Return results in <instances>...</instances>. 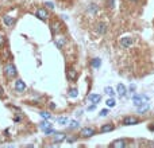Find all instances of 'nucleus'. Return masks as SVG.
I'll return each mask as SVG.
<instances>
[{
	"mask_svg": "<svg viewBox=\"0 0 154 148\" xmlns=\"http://www.w3.org/2000/svg\"><path fill=\"white\" fill-rule=\"evenodd\" d=\"M78 127H80V123H78V121H76V120H73V121H71V123H69V129H72V131H73V129H77Z\"/></svg>",
	"mask_w": 154,
	"mask_h": 148,
	"instance_id": "a878e982",
	"label": "nucleus"
},
{
	"mask_svg": "<svg viewBox=\"0 0 154 148\" xmlns=\"http://www.w3.org/2000/svg\"><path fill=\"white\" fill-rule=\"evenodd\" d=\"M88 100L91 101V102H92V104H99L100 101H101V96L100 94H97V93H92V94L89 96V97H88Z\"/></svg>",
	"mask_w": 154,
	"mask_h": 148,
	"instance_id": "4468645a",
	"label": "nucleus"
},
{
	"mask_svg": "<svg viewBox=\"0 0 154 148\" xmlns=\"http://www.w3.org/2000/svg\"><path fill=\"white\" fill-rule=\"evenodd\" d=\"M106 105H107V107H108V108H114V107H115V105H116V101L114 100L112 97H109L108 100L106 101Z\"/></svg>",
	"mask_w": 154,
	"mask_h": 148,
	"instance_id": "b1692460",
	"label": "nucleus"
},
{
	"mask_svg": "<svg viewBox=\"0 0 154 148\" xmlns=\"http://www.w3.org/2000/svg\"><path fill=\"white\" fill-rule=\"evenodd\" d=\"M116 92H118V94L120 96V97H124L126 93H127V89H126V86L123 85V84H118V86H116Z\"/></svg>",
	"mask_w": 154,
	"mask_h": 148,
	"instance_id": "dca6fc26",
	"label": "nucleus"
},
{
	"mask_svg": "<svg viewBox=\"0 0 154 148\" xmlns=\"http://www.w3.org/2000/svg\"><path fill=\"white\" fill-rule=\"evenodd\" d=\"M108 113H109V110H108V109H103V110H100V113H99V114H100L101 117H106Z\"/></svg>",
	"mask_w": 154,
	"mask_h": 148,
	"instance_id": "7c9ffc66",
	"label": "nucleus"
},
{
	"mask_svg": "<svg viewBox=\"0 0 154 148\" xmlns=\"http://www.w3.org/2000/svg\"><path fill=\"white\" fill-rule=\"evenodd\" d=\"M95 31L99 35H104L107 31H108V24L106 22H99L96 26H95Z\"/></svg>",
	"mask_w": 154,
	"mask_h": 148,
	"instance_id": "39448f33",
	"label": "nucleus"
},
{
	"mask_svg": "<svg viewBox=\"0 0 154 148\" xmlns=\"http://www.w3.org/2000/svg\"><path fill=\"white\" fill-rule=\"evenodd\" d=\"M132 44H134V41H132L131 36H123V38H120V41H119V46H120V49H131Z\"/></svg>",
	"mask_w": 154,
	"mask_h": 148,
	"instance_id": "f03ea898",
	"label": "nucleus"
},
{
	"mask_svg": "<svg viewBox=\"0 0 154 148\" xmlns=\"http://www.w3.org/2000/svg\"><path fill=\"white\" fill-rule=\"evenodd\" d=\"M55 132H57V131H55V129H53V128H51V127H50V128H47V129H45V135H54V133Z\"/></svg>",
	"mask_w": 154,
	"mask_h": 148,
	"instance_id": "c85d7f7f",
	"label": "nucleus"
},
{
	"mask_svg": "<svg viewBox=\"0 0 154 148\" xmlns=\"http://www.w3.org/2000/svg\"><path fill=\"white\" fill-rule=\"evenodd\" d=\"M3 93H4V90H3V88H1V85H0V96H3Z\"/></svg>",
	"mask_w": 154,
	"mask_h": 148,
	"instance_id": "72a5a7b5",
	"label": "nucleus"
},
{
	"mask_svg": "<svg viewBox=\"0 0 154 148\" xmlns=\"http://www.w3.org/2000/svg\"><path fill=\"white\" fill-rule=\"evenodd\" d=\"M14 88H15V90L18 92V93H23V92L27 89V85L24 84V81H23V79H16Z\"/></svg>",
	"mask_w": 154,
	"mask_h": 148,
	"instance_id": "0eeeda50",
	"label": "nucleus"
},
{
	"mask_svg": "<svg viewBox=\"0 0 154 148\" xmlns=\"http://www.w3.org/2000/svg\"><path fill=\"white\" fill-rule=\"evenodd\" d=\"M65 139H66V135H65V133L55 132L54 135H53V142H54V144H60L61 142H64Z\"/></svg>",
	"mask_w": 154,
	"mask_h": 148,
	"instance_id": "1a4fd4ad",
	"label": "nucleus"
},
{
	"mask_svg": "<svg viewBox=\"0 0 154 148\" xmlns=\"http://www.w3.org/2000/svg\"><path fill=\"white\" fill-rule=\"evenodd\" d=\"M104 93H106L107 96H109V97H114V96H115V90H114L111 86H106V88H104Z\"/></svg>",
	"mask_w": 154,
	"mask_h": 148,
	"instance_id": "4be33fe9",
	"label": "nucleus"
},
{
	"mask_svg": "<svg viewBox=\"0 0 154 148\" xmlns=\"http://www.w3.org/2000/svg\"><path fill=\"white\" fill-rule=\"evenodd\" d=\"M138 123H139V120L132 116H126L122 120V125H135V124H138Z\"/></svg>",
	"mask_w": 154,
	"mask_h": 148,
	"instance_id": "6e6552de",
	"label": "nucleus"
},
{
	"mask_svg": "<svg viewBox=\"0 0 154 148\" xmlns=\"http://www.w3.org/2000/svg\"><path fill=\"white\" fill-rule=\"evenodd\" d=\"M39 116H41L43 120H51V113H49V112H41Z\"/></svg>",
	"mask_w": 154,
	"mask_h": 148,
	"instance_id": "bb28decb",
	"label": "nucleus"
},
{
	"mask_svg": "<svg viewBox=\"0 0 154 148\" xmlns=\"http://www.w3.org/2000/svg\"><path fill=\"white\" fill-rule=\"evenodd\" d=\"M95 108H96V107H95V104H93V105H91V107L88 108V110H89V112H92V110H95Z\"/></svg>",
	"mask_w": 154,
	"mask_h": 148,
	"instance_id": "2f4dec72",
	"label": "nucleus"
},
{
	"mask_svg": "<svg viewBox=\"0 0 154 148\" xmlns=\"http://www.w3.org/2000/svg\"><path fill=\"white\" fill-rule=\"evenodd\" d=\"M108 6L112 8V7H114V0H108Z\"/></svg>",
	"mask_w": 154,
	"mask_h": 148,
	"instance_id": "473e14b6",
	"label": "nucleus"
},
{
	"mask_svg": "<svg viewBox=\"0 0 154 148\" xmlns=\"http://www.w3.org/2000/svg\"><path fill=\"white\" fill-rule=\"evenodd\" d=\"M35 16L38 18L39 20H42V22H46L49 18V12H47V8H38V10L35 11Z\"/></svg>",
	"mask_w": 154,
	"mask_h": 148,
	"instance_id": "20e7f679",
	"label": "nucleus"
},
{
	"mask_svg": "<svg viewBox=\"0 0 154 148\" xmlns=\"http://www.w3.org/2000/svg\"><path fill=\"white\" fill-rule=\"evenodd\" d=\"M57 123H58V124H61V125H66V124L69 123V119H68L66 116L60 117V119H57Z\"/></svg>",
	"mask_w": 154,
	"mask_h": 148,
	"instance_id": "5701e85b",
	"label": "nucleus"
},
{
	"mask_svg": "<svg viewBox=\"0 0 154 148\" xmlns=\"http://www.w3.org/2000/svg\"><path fill=\"white\" fill-rule=\"evenodd\" d=\"M149 129H150V131H154V125H153V124H150V127H149Z\"/></svg>",
	"mask_w": 154,
	"mask_h": 148,
	"instance_id": "c9c22d12",
	"label": "nucleus"
},
{
	"mask_svg": "<svg viewBox=\"0 0 154 148\" xmlns=\"http://www.w3.org/2000/svg\"><path fill=\"white\" fill-rule=\"evenodd\" d=\"M114 129H115V127H114V124H104V125L100 128V133H108V132H112Z\"/></svg>",
	"mask_w": 154,
	"mask_h": 148,
	"instance_id": "9b49d317",
	"label": "nucleus"
},
{
	"mask_svg": "<svg viewBox=\"0 0 154 148\" xmlns=\"http://www.w3.org/2000/svg\"><path fill=\"white\" fill-rule=\"evenodd\" d=\"M4 44H6V36L3 32H0V47H3Z\"/></svg>",
	"mask_w": 154,
	"mask_h": 148,
	"instance_id": "cd10ccee",
	"label": "nucleus"
},
{
	"mask_svg": "<svg viewBox=\"0 0 154 148\" xmlns=\"http://www.w3.org/2000/svg\"><path fill=\"white\" fill-rule=\"evenodd\" d=\"M3 71H4V76H6L8 79H12V78H15V77L18 76V70H16V66L14 65L12 62L6 63V65H4Z\"/></svg>",
	"mask_w": 154,
	"mask_h": 148,
	"instance_id": "f257e3e1",
	"label": "nucleus"
},
{
	"mask_svg": "<svg viewBox=\"0 0 154 148\" xmlns=\"http://www.w3.org/2000/svg\"><path fill=\"white\" fill-rule=\"evenodd\" d=\"M111 145L115 148H124L126 145V140H123V139H118V140H114L112 143H111Z\"/></svg>",
	"mask_w": 154,
	"mask_h": 148,
	"instance_id": "ddd939ff",
	"label": "nucleus"
},
{
	"mask_svg": "<svg viewBox=\"0 0 154 148\" xmlns=\"http://www.w3.org/2000/svg\"><path fill=\"white\" fill-rule=\"evenodd\" d=\"M54 44H55V47L57 49L62 50V49L65 47V44H66V39L62 38V36H58V38L54 39Z\"/></svg>",
	"mask_w": 154,
	"mask_h": 148,
	"instance_id": "9d476101",
	"label": "nucleus"
},
{
	"mask_svg": "<svg viewBox=\"0 0 154 148\" xmlns=\"http://www.w3.org/2000/svg\"><path fill=\"white\" fill-rule=\"evenodd\" d=\"M149 109H150V105H149L148 102H142L141 105H138V108H137V112H138V113H146Z\"/></svg>",
	"mask_w": 154,
	"mask_h": 148,
	"instance_id": "2eb2a0df",
	"label": "nucleus"
},
{
	"mask_svg": "<svg viewBox=\"0 0 154 148\" xmlns=\"http://www.w3.org/2000/svg\"><path fill=\"white\" fill-rule=\"evenodd\" d=\"M87 11H88L89 14H92V15H95V14L99 12V6H97L96 3H91L89 6H88Z\"/></svg>",
	"mask_w": 154,
	"mask_h": 148,
	"instance_id": "a211bd4d",
	"label": "nucleus"
},
{
	"mask_svg": "<svg viewBox=\"0 0 154 148\" xmlns=\"http://www.w3.org/2000/svg\"><path fill=\"white\" fill-rule=\"evenodd\" d=\"M128 1H131V3H138L139 0H128Z\"/></svg>",
	"mask_w": 154,
	"mask_h": 148,
	"instance_id": "e433bc0d",
	"label": "nucleus"
},
{
	"mask_svg": "<svg viewBox=\"0 0 154 148\" xmlns=\"http://www.w3.org/2000/svg\"><path fill=\"white\" fill-rule=\"evenodd\" d=\"M3 23L7 27H11V26H14V23H15V18H14V16H10V15H6V16H3Z\"/></svg>",
	"mask_w": 154,
	"mask_h": 148,
	"instance_id": "f8f14e48",
	"label": "nucleus"
},
{
	"mask_svg": "<svg viewBox=\"0 0 154 148\" xmlns=\"http://www.w3.org/2000/svg\"><path fill=\"white\" fill-rule=\"evenodd\" d=\"M39 127H41V129H43V131H45V129L50 128V127H51V124L49 123V120H45V121H42V123L39 124Z\"/></svg>",
	"mask_w": 154,
	"mask_h": 148,
	"instance_id": "393cba45",
	"label": "nucleus"
},
{
	"mask_svg": "<svg viewBox=\"0 0 154 148\" xmlns=\"http://www.w3.org/2000/svg\"><path fill=\"white\" fill-rule=\"evenodd\" d=\"M91 66H92L93 69H99V67L101 66V59H100V58H93V59L91 61Z\"/></svg>",
	"mask_w": 154,
	"mask_h": 148,
	"instance_id": "aec40b11",
	"label": "nucleus"
},
{
	"mask_svg": "<svg viewBox=\"0 0 154 148\" xmlns=\"http://www.w3.org/2000/svg\"><path fill=\"white\" fill-rule=\"evenodd\" d=\"M134 90H135V86L131 85V86H130V92H134Z\"/></svg>",
	"mask_w": 154,
	"mask_h": 148,
	"instance_id": "f704fd0d",
	"label": "nucleus"
},
{
	"mask_svg": "<svg viewBox=\"0 0 154 148\" xmlns=\"http://www.w3.org/2000/svg\"><path fill=\"white\" fill-rule=\"evenodd\" d=\"M68 94H69L71 98H77L78 97V90H77V88H71L69 92H68Z\"/></svg>",
	"mask_w": 154,
	"mask_h": 148,
	"instance_id": "412c9836",
	"label": "nucleus"
},
{
	"mask_svg": "<svg viewBox=\"0 0 154 148\" xmlns=\"http://www.w3.org/2000/svg\"><path fill=\"white\" fill-rule=\"evenodd\" d=\"M95 133H96L95 128H92V127H85V128H83V129L80 131V137L88 139V137H92Z\"/></svg>",
	"mask_w": 154,
	"mask_h": 148,
	"instance_id": "7ed1b4c3",
	"label": "nucleus"
},
{
	"mask_svg": "<svg viewBox=\"0 0 154 148\" xmlns=\"http://www.w3.org/2000/svg\"><path fill=\"white\" fill-rule=\"evenodd\" d=\"M50 30L54 32V34H60L64 29H62V24L60 20H53V22L50 23Z\"/></svg>",
	"mask_w": 154,
	"mask_h": 148,
	"instance_id": "423d86ee",
	"label": "nucleus"
},
{
	"mask_svg": "<svg viewBox=\"0 0 154 148\" xmlns=\"http://www.w3.org/2000/svg\"><path fill=\"white\" fill-rule=\"evenodd\" d=\"M66 76H68V79H69V81H76L77 79V73H76V70L74 69L69 70V71L66 73Z\"/></svg>",
	"mask_w": 154,
	"mask_h": 148,
	"instance_id": "6ab92c4d",
	"label": "nucleus"
},
{
	"mask_svg": "<svg viewBox=\"0 0 154 148\" xmlns=\"http://www.w3.org/2000/svg\"><path fill=\"white\" fill-rule=\"evenodd\" d=\"M45 7L47 8V10H54V8H55L54 4L51 3V1H45Z\"/></svg>",
	"mask_w": 154,
	"mask_h": 148,
	"instance_id": "c756f323",
	"label": "nucleus"
},
{
	"mask_svg": "<svg viewBox=\"0 0 154 148\" xmlns=\"http://www.w3.org/2000/svg\"><path fill=\"white\" fill-rule=\"evenodd\" d=\"M143 100H148V97H142V96H138V94H134L132 96V102H134V105H141L142 102H143Z\"/></svg>",
	"mask_w": 154,
	"mask_h": 148,
	"instance_id": "f3484780",
	"label": "nucleus"
}]
</instances>
